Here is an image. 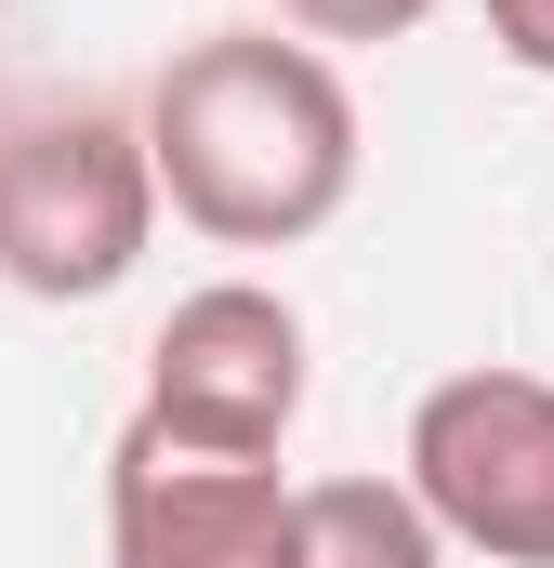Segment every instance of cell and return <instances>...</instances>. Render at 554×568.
<instances>
[{
    "label": "cell",
    "mask_w": 554,
    "mask_h": 568,
    "mask_svg": "<svg viewBox=\"0 0 554 568\" xmlns=\"http://www.w3.org/2000/svg\"><path fill=\"white\" fill-rule=\"evenodd\" d=\"M145 159L158 199L225 252H304L357 199V93L290 27H198L145 80Z\"/></svg>",
    "instance_id": "1"
},
{
    "label": "cell",
    "mask_w": 554,
    "mask_h": 568,
    "mask_svg": "<svg viewBox=\"0 0 554 568\" xmlns=\"http://www.w3.org/2000/svg\"><path fill=\"white\" fill-rule=\"evenodd\" d=\"M158 239L145 106H40L0 133V278L27 304H106Z\"/></svg>",
    "instance_id": "2"
},
{
    "label": "cell",
    "mask_w": 554,
    "mask_h": 568,
    "mask_svg": "<svg viewBox=\"0 0 554 568\" xmlns=\"http://www.w3.org/2000/svg\"><path fill=\"white\" fill-rule=\"evenodd\" d=\"M422 516L489 568H554V384L542 371H449L410 410Z\"/></svg>",
    "instance_id": "3"
},
{
    "label": "cell",
    "mask_w": 554,
    "mask_h": 568,
    "mask_svg": "<svg viewBox=\"0 0 554 568\" xmlns=\"http://www.w3.org/2000/svg\"><path fill=\"white\" fill-rule=\"evenodd\" d=\"M304 384H317V357H304L290 291H265V278H198L172 317H158V344H145V410H133V424L185 436V449L277 463L290 424H304Z\"/></svg>",
    "instance_id": "4"
},
{
    "label": "cell",
    "mask_w": 554,
    "mask_h": 568,
    "mask_svg": "<svg viewBox=\"0 0 554 568\" xmlns=\"http://www.w3.org/2000/svg\"><path fill=\"white\" fill-rule=\"evenodd\" d=\"M106 568H304V489L277 463L120 424V449H106Z\"/></svg>",
    "instance_id": "5"
},
{
    "label": "cell",
    "mask_w": 554,
    "mask_h": 568,
    "mask_svg": "<svg viewBox=\"0 0 554 568\" xmlns=\"http://www.w3.org/2000/svg\"><path fill=\"white\" fill-rule=\"evenodd\" d=\"M304 568H449V529L410 476H317L304 489Z\"/></svg>",
    "instance_id": "6"
},
{
    "label": "cell",
    "mask_w": 554,
    "mask_h": 568,
    "mask_svg": "<svg viewBox=\"0 0 554 568\" xmlns=\"http://www.w3.org/2000/svg\"><path fill=\"white\" fill-rule=\"evenodd\" d=\"M435 0H277V27L290 40H317V53H357V40H410Z\"/></svg>",
    "instance_id": "7"
},
{
    "label": "cell",
    "mask_w": 554,
    "mask_h": 568,
    "mask_svg": "<svg viewBox=\"0 0 554 568\" xmlns=\"http://www.w3.org/2000/svg\"><path fill=\"white\" fill-rule=\"evenodd\" d=\"M489 53L529 67V80H554V0H489Z\"/></svg>",
    "instance_id": "8"
}]
</instances>
